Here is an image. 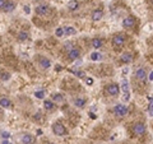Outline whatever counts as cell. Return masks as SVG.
Masks as SVG:
<instances>
[{"label":"cell","mask_w":153,"mask_h":144,"mask_svg":"<svg viewBox=\"0 0 153 144\" xmlns=\"http://www.w3.org/2000/svg\"><path fill=\"white\" fill-rule=\"evenodd\" d=\"M52 131H54V134L58 135V137H64V135L68 134V129L61 124V122H54V124H52Z\"/></svg>","instance_id":"6da1fadb"},{"label":"cell","mask_w":153,"mask_h":144,"mask_svg":"<svg viewBox=\"0 0 153 144\" xmlns=\"http://www.w3.org/2000/svg\"><path fill=\"white\" fill-rule=\"evenodd\" d=\"M119 92H120V87L117 86L116 83H111V84H108V86L105 88V95L111 96V97L117 96V93H119Z\"/></svg>","instance_id":"7a4b0ae2"},{"label":"cell","mask_w":153,"mask_h":144,"mask_svg":"<svg viewBox=\"0 0 153 144\" xmlns=\"http://www.w3.org/2000/svg\"><path fill=\"white\" fill-rule=\"evenodd\" d=\"M35 11H36V14H38V16L45 17V16H49L50 11H51V9H50L49 5H46V4H40V5H37V7H36Z\"/></svg>","instance_id":"3957f363"},{"label":"cell","mask_w":153,"mask_h":144,"mask_svg":"<svg viewBox=\"0 0 153 144\" xmlns=\"http://www.w3.org/2000/svg\"><path fill=\"white\" fill-rule=\"evenodd\" d=\"M114 114H115L116 116H120V117L128 115V107H126L125 105H123V103L116 105V106L114 107Z\"/></svg>","instance_id":"277c9868"},{"label":"cell","mask_w":153,"mask_h":144,"mask_svg":"<svg viewBox=\"0 0 153 144\" xmlns=\"http://www.w3.org/2000/svg\"><path fill=\"white\" fill-rule=\"evenodd\" d=\"M126 42V39L124 34L119 33V34H115L114 39H112V45L115 47H121V46H124V43Z\"/></svg>","instance_id":"5b68a950"},{"label":"cell","mask_w":153,"mask_h":144,"mask_svg":"<svg viewBox=\"0 0 153 144\" xmlns=\"http://www.w3.org/2000/svg\"><path fill=\"white\" fill-rule=\"evenodd\" d=\"M133 133L135 135H138V137L146 134V126H144L143 122H137V124H134V126H133Z\"/></svg>","instance_id":"8992f818"},{"label":"cell","mask_w":153,"mask_h":144,"mask_svg":"<svg viewBox=\"0 0 153 144\" xmlns=\"http://www.w3.org/2000/svg\"><path fill=\"white\" fill-rule=\"evenodd\" d=\"M79 56H81V51L78 49H70L68 51V59L69 60H76Z\"/></svg>","instance_id":"52a82bcc"},{"label":"cell","mask_w":153,"mask_h":144,"mask_svg":"<svg viewBox=\"0 0 153 144\" xmlns=\"http://www.w3.org/2000/svg\"><path fill=\"white\" fill-rule=\"evenodd\" d=\"M91 18H92L93 22H98V20H101L104 18V11L101 9H96L92 11V16H91Z\"/></svg>","instance_id":"ba28073f"},{"label":"cell","mask_w":153,"mask_h":144,"mask_svg":"<svg viewBox=\"0 0 153 144\" xmlns=\"http://www.w3.org/2000/svg\"><path fill=\"white\" fill-rule=\"evenodd\" d=\"M135 78L138 79V80L140 82H144L147 79V72L146 69H143V68H139V69L137 70V73H135Z\"/></svg>","instance_id":"9c48e42d"},{"label":"cell","mask_w":153,"mask_h":144,"mask_svg":"<svg viewBox=\"0 0 153 144\" xmlns=\"http://www.w3.org/2000/svg\"><path fill=\"white\" fill-rule=\"evenodd\" d=\"M120 60H121L123 64L128 65L129 63L133 61V54H131V52H124V54L121 55V57H120Z\"/></svg>","instance_id":"30bf717a"},{"label":"cell","mask_w":153,"mask_h":144,"mask_svg":"<svg viewBox=\"0 0 153 144\" xmlns=\"http://www.w3.org/2000/svg\"><path fill=\"white\" fill-rule=\"evenodd\" d=\"M20 143L22 144H33L35 143V138L31 134H23L20 137Z\"/></svg>","instance_id":"8fae6325"},{"label":"cell","mask_w":153,"mask_h":144,"mask_svg":"<svg viewBox=\"0 0 153 144\" xmlns=\"http://www.w3.org/2000/svg\"><path fill=\"white\" fill-rule=\"evenodd\" d=\"M17 8V4L14 1H10V0H8L7 4H5L4 9H3V11L4 13H12V11H14V9Z\"/></svg>","instance_id":"7c38bea8"},{"label":"cell","mask_w":153,"mask_h":144,"mask_svg":"<svg viewBox=\"0 0 153 144\" xmlns=\"http://www.w3.org/2000/svg\"><path fill=\"white\" fill-rule=\"evenodd\" d=\"M134 24H135V19L133 17H126V18H124V20H123V26H124L125 28H131Z\"/></svg>","instance_id":"4fadbf2b"},{"label":"cell","mask_w":153,"mask_h":144,"mask_svg":"<svg viewBox=\"0 0 153 144\" xmlns=\"http://www.w3.org/2000/svg\"><path fill=\"white\" fill-rule=\"evenodd\" d=\"M86 103H87V101H86V98H83V97H78V98L74 99V106L78 108H83L84 106H86Z\"/></svg>","instance_id":"5bb4252c"},{"label":"cell","mask_w":153,"mask_h":144,"mask_svg":"<svg viewBox=\"0 0 153 144\" xmlns=\"http://www.w3.org/2000/svg\"><path fill=\"white\" fill-rule=\"evenodd\" d=\"M0 107L3 108H10L12 107V101L9 98H5V97H3V98H0Z\"/></svg>","instance_id":"9a60e30c"},{"label":"cell","mask_w":153,"mask_h":144,"mask_svg":"<svg viewBox=\"0 0 153 144\" xmlns=\"http://www.w3.org/2000/svg\"><path fill=\"white\" fill-rule=\"evenodd\" d=\"M40 65H41L42 69H49V68L51 66V61H50V59L41 57L40 59Z\"/></svg>","instance_id":"2e32d148"},{"label":"cell","mask_w":153,"mask_h":144,"mask_svg":"<svg viewBox=\"0 0 153 144\" xmlns=\"http://www.w3.org/2000/svg\"><path fill=\"white\" fill-rule=\"evenodd\" d=\"M51 98H52V102H56V103H61L64 101V96L61 93H52Z\"/></svg>","instance_id":"e0dca14e"},{"label":"cell","mask_w":153,"mask_h":144,"mask_svg":"<svg viewBox=\"0 0 153 144\" xmlns=\"http://www.w3.org/2000/svg\"><path fill=\"white\" fill-rule=\"evenodd\" d=\"M79 8V3L76 1V0H70L69 3H68V9L70 11H74Z\"/></svg>","instance_id":"ac0fdd59"},{"label":"cell","mask_w":153,"mask_h":144,"mask_svg":"<svg viewBox=\"0 0 153 144\" xmlns=\"http://www.w3.org/2000/svg\"><path fill=\"white\" fill-rule=\"evenodd\" d=\"M75 33H76V29L74 27H72V26H68V27L64 28V34H66V36H73Z\"/></svg>","instance_id":"d6986e66"},{"label":"cell","mask_w":153,"mask_h":144,"mask_svg":"<svg viewBox=\"0 0 153 144\" xmlns=\"http://www.w3.org/2000/svg\"><path fill=\"white\" fill-rule=\"evenodd\" d=\"M121 89L124 93H130V84L128 80H123L121 82Z\"/></svg>","instance_id":"ffe728a7"},{"label":"cell","mask_w":153,"mask_h":144,"mask_svg":"<svg viewBox=\"0 0 153 144\" xmlns=\"http://www.w3.org/2000/svg\"><path fill=\"white\" fill-rule=\"evenodd\" d=\"M43 107H45L46 111H51L52 108L55 107V103L52 101H50V99H46V101L43 102Z\"/></svg>","instance_id":"44dd1931"},{"label":"cell","mask_w":153,"mask_h":144,"mask_svg":"<svg viewBox=\"0 0 153 144\" xmlns=\"http://www.w3.org/2000/svg\"><path fill=\"white\" fill-rule=\"evenodd\" d=\"M102 45H104V41H102L101 39H95V40L92 41V46H93V47H95L96 50L101 49Z\"/></svg>","instance_id":"7402d4cb"},{"label":"cell","mask_w":153,"mask_h":144,"mask_svg":"<svg viewBox=\"0 0 153 144\" xmlns=\"http://www.w3.org/2000/svg\"><path fill=\"white\" fill-rule=\"evenodd\" d=\"M18 40L22 41V42H24L26 40H28V32L26 31H20L18 33Z\"/></svg>","instance_id":"603a6c76"},{"label":"cell","mask_w":153,"mask_h":144,"mask_svg":"<svg viewBox=\"0 0 153 144\" xmlns=\"http://www.w3.org/2000/svg\"><path fill=\"white\" fill-rule=\"evenodd\" d=\"M45 96H46V92H45V91H42V89L36 91V92H35V97L38 98V99H43V98H45Z\"/></svg>","instance_id":"cb8c5ba5"},{"label":"cell","mask_w":153,"mask_h":144,"mask_svg":"<svg viewBox=\"0 0 153 144\" xmlns=\"http://www.w3.org/2000/svg\"><path fill=\"white\" fill-rule=\"evenodd\" d=\"M102 59V55L100 54V52H92V54H91V60L92 61H98V60H101Z\"/></svg>","instance_id":"d4e9b609"},{"label":"cell","mask_w":153,"mask_h":144,"mask_svg":"<svg viewBox=\"0 0 153 144\" xmlns=\"http://www.w3.org/2000/svg\"><path fill=\"white\" fill-rule=\"evenodd\" d=\"M55 34H56V37H63L64 36V28L63 27L56 28V31H55Z\"/></svg>","instance_id":"484cf974"},{"label":"cell","mask_w":153,"mask_h":144,"mask_svg":"<svg viewBox=\"0 0 153 144\" xmlns=\"http://www.w3.org/2000/svg\"><path fill=\"white\" fill-rule=\"evenodd\" d=\"M74 75H76L78 78H84L86 75H84V72H81V70H74V72H72Z\"/></svg>","instance_id":"4316f807"},{"label":"cell","mask_w":153,"mask_h":144,"mask_svg":"<svg viewBox=\"0 0 153 144\" xmlns=\"http://www.w3.org/2000/svg\"><path fill=\"white\" fill-rule=\"evenodd\" d=\"M0 79L1 80H8V79H10V74L9 73H1L0 74Z\"/></svg>","instance_id":"83f0119b"},{"label":"cell","mask_w":153,"mask_h":144,"mask_svg":"<svg viewBox=\"0 0 153 144\" xmlns=\"http://www.w3.org/2000/svg\"><path fill=\"white\" fill-rule=\"evenodd\" d=\"M1 138H3V139H9L10 133H9V131H1Z\"/></svg>","instance_id":"f1b7e54d"},{"label":"cell","mask_w":153,"mask_h":144,"mask_svg":"<svg viewBox=\"0 0 153 144\" xmlns=\"http://www.w3.org/2000/svg\"><path fill=\"white\" fill-rule=\"evenodd\" d=\"M129 99H130V93H124V96H123V101L128 102Z\"/></svg>","instance_id":"f546056e"},{"label":"cell","mask_w":153,"mask_h":144,"mask_svg":"<svg viewBox=\"0 0 153 144\" xmlns=\"http://www.w3.org/2000/svg\"><path fill=\"white\" fill-rule=\"evenodd\" d=\"M7 1H8V0H0V11H3L5 4H7Z\"/></svg>","instance_id":"4dcf8cb0"},{"label":"cell","mask_w":153,"mask_h":144,"mask_svg":"<svg viewBox=\"0 0 153 144\" xmlns=\"http://www.w3.org/2000/svg\"><path fill=\"white\" fill-rule=\"evenodd\" d=\"M128 73H129V66L126 65V66H124V68L121 69V74H123V75H126Z\"/></svg>","instance_id":"1f68e13d"},{"label":"cell","mask_w":153,"mask_h":144,"mask_svg":"<svg viewBox=\"0 0 153 144\" xmlns=\"http://www.w3.org/2000/svg\"><path fill=\"white\" fill-rule=\"evenodd\" d=\"M86 83H87V86H92V84H93V78L87 77L86 78Z\"/></svg>","instance_id":"d6a6232c"},{"label":"cell","mask_w":153,"mask_h":144,"mask_svg":"<svg viewBox=\"0 0 153 144\" xmlns=\"http://www.w3.org/2000/svg\"><path fill=\"white\" fill-rule=\"evenodd\" d=\"M23 10H24V13H26V14H29V13H31V8H29V5H24Z\"/></svg>","instance_id":"836d02e7"},{"label":"cell","mask_w":153,"mask_h":144,"mask_svg":"<svg viewBox=\"0 0 153 144\" xmlns=\"http://www.w3.org/2000/svg\"><path fill=\"white\" fill-rule=\"evenodd\" d=\"M148 80H149V82H152V80H153V72L149 73V75H148Z\"/></svg>","instance_id":"e575fe53"},{"label":"cell","mask_w":153,"mask_h":144,"mask_svg":"<svg viewBox=\"0 0 153 144\" xmlns=\"http://www.w3.org/2000/svg\"><path fill=\"white\" fill-rule=\"evenodd\" d=\"M148 115H149V117H153V108H149L148 110Z\"/></svg>","instance_id":"d590c367"},{"label":"cell","mask_w":153,"mask_h":144,"mask_svg":"<svg viewBox=\"0 0 153 144\" xmlns=\"http://www.w3.org/2000/svg\"><path fill=\"white\" fill-rule=\"evenodd\" d=\"M1 144H12V143H10V142H9V140H8V139H3Z\"/></svg>","instance_id":"8d00e7d4"},{"label":"cell","mask_w":153,"mask_h":144,"mask_svg":"<svg viewBox=\"0 0 153 144\" xmlns=\"http://www.w3.org/2000/svg\"><path fill=\"white\" fill-rule=\"evenodd\" d=\"M149 108H153V99H152V101H151V103L148 105V110H149Z\"/></svg>","instance_id":"74e56055"},{"label":"cell","mask_w":153,"mask_h":144,"mask_svg":"<svg viewBox=\"0 0 153 144\" xmlns=\"http://www.w3.org/2000/svg\"><path fill=\"white\" fill-rule=\"evenodd\" d=\"M37 135H42V130H41V129H38V130H37Z\"/></svg>","instance_id":"f35d334b"},{"label":"cell","mask_w":153,"mask_h":144,"mask_svg":"<svg viewBox=\"0 0 153 144\" xmlns=\"http://www.w3.org/2000/svg\"><path fill=\"white\" fill-rule=\"evenodd\" d=\"M91 117H92V119H96V115H93V112H91Z\"/></svg>","instance_id":"ab89813d"},{"label":"cell","mask_w":153,"mask_h":144,"mask_svg":"<svg viewBox=\"0 0 153 144\" xmlns=\"http://www.w3.org/2000/svg\"><path fill=\"white\" fill-rule=\"evenodd\" d=\"M55 69H56V70H61V66L58 65V66H55Z\"/></svg>","instance_id":"60d3db41"},{"label":"cell","mask_w":153,"mask_h":144,"mask_svg":"<svg viewBox=\"0 0 153 144\" xmlns=\"http://www.w3.org/2000/svg\"><path fill=\"white\" fill-rule=\"evenodd\" d=\"M151 3H152V5H153V0H151Z\"/></svg>","instance_id":"b9f144b4"},{"label":"cell","mask_w":153,"mask_h":144,"mask_svg":"<svg viewBox=\"0 0 153 144\" xmlns=\"http://www.w3.org/2000/svg\"><path fill=\"white\" fill-rule=\"evenodd\" d=\"M50 144H55V143H50Z\"/></svg>","instance_id":"7bdbcfd3"},{"label":"cell","mask_w":153,"mask_h":144,"mask_svg":"<svg viewBox=\"0 0 153 144\" xmlns=\"http://www.w3.org/2000/svg\"><path fill=\"white\" fill-rule=\"evenodd\" d=\"M0 112H1V111H0Z\"/></svg>","instance_id":"ee69618b"},{"label":"cell","mask_w":153,"mask_h":144,"mask_svg":"<svg viewBox=\"0 0 153 144\" xmlns=\"http://www.w3.org/2000/svg\"><path fill=\"white\" fill-rule=\"evenodd\" d=\"M0 74H1V73H0Z\"/></svg>","instance_id":"f6af8a7d"}]
</instances>
